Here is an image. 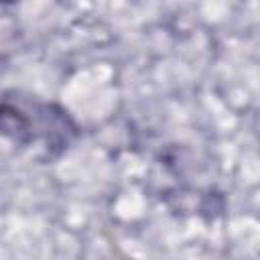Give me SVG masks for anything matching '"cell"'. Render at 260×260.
<instances>
[{
	"label": "cell",
	"instance_id": "1",
	"mask_svg": "<svg viewBox=\"0 0 260 260\" xmlns=\"http://www.w3.org/2000/svg\"><path fill=\"white\" fill-rule=\"evenodd\" d=\"M2 112H4V108H2V106H0V118H2V116H4V114H2Z\"/></svg>",
	"mask_w": 260,
	"mask_h": 260
},
{
	"label": "cell",
	"instance_id": "2",
	"mask_svg": "<svg viewBox=\"0 0 260 260\" xmlns=\"http://www.w3.org/2000/svg\"><path fill=\"white\" fill-rule=\"evenodd\" d=\"M6 2H12V0H6Z\"/></svg>",
	"mask_w": 260,
	"mask_h": 260
}]
</instances>
